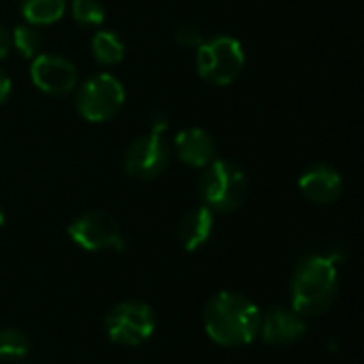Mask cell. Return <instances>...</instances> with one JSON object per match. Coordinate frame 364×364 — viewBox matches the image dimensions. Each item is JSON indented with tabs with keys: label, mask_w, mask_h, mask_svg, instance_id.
<instances>
[{
	"label": "cell",
	"mask_w": 364,
	"mask_h": 364,
	"mask_svg": "<svg viewBox=\"0 0 364 364\" xmlns=\"http://www.w3.org/2000/svg\"><path fill=\"white\" fill-rule=\"evenodd\" d=\"M339 294V258L333 254H311L303 258L290 282L292 309L303 318L322 316Z\"/></svg>",
	"instance_id": "1"
},
{
	"label": "cell",
	"mask_w": 364,
	"mask_h": 364,
	"mask_svg": "<svg viewBox=\"0 0 364 364\" xmlns=\"http://www.w3.org/2000/svg\"><path fill=\"white\" fill-rule=\"evenodd\" d=\"M262 314L247 296L237 292L215 294L203 314L205 331L211 341L224 348L250 346L260 331Z\"/></svg>",
	"instance_id": "2"
},
{
	"label": "cell",
	"mask_w": 364,
	"mask_h": 364,
	"mask_svg": "<svg viewBox=\"0 0 364 364\" xmlns=\"http://www.w3.org/2000/svg\"><path fill=\"white\" fill-rule=\"evenodd\" d=\"M247 190L250 183L245 173L228 160H213L209 166H205L198 181L203 205L213 213L237 211L245 203Z\"/></svg>",
	"instance_id": "3"
},
{
	"label": "cell",
	"mask_w": 364,
	"mask_h": 364,
	"mask_svg": "<svg viewBox=\"0 0 364 364\" xmlns=\"http://www.w3.org/2000/svg\"><path fill=\"white\" fill-rule=\"evenodd\" d=\"M196 53V70L211 85H230L245 66L243 45L228 34L203 41Z\"/></svg>",
	"instance_id": "4"
},
{
	"label": "cell",
	"mask_w": 364,
	"mask_h": 364,
	"mask_svg": "<svg viewBox=\"0 0 364 364\" xmlns=\"http://www.w3.org/2000/svg\"><path fill=\"white\" fill-rule=\"evenodd\" d=\"M126 102V90L122 81L109 73L94 75L87 79L75 96V107L79 115L92 124L107 122L115 117Z\"/></svg>",
	"instance_id": "5"
},
{
	"label": "cell",
	"mask_w": 364,
	"mask_h": 364,
	"mask_svg": "<svg viewBox=\"0 0 364 364\" xmlns=\"http://www.w3.org/2000/svg\"><path fill=\"white\" fill-rule=\"evenodd\" d=\"M156 331V316L149 305L126 301L115 305L105 316V333L109 341L124 348H136L151 339Z\"/></svg>",
	"instance_id": "6"
},
{
	"label": "cell",
	"mask_w": 364,
	"mask_h": 364,
	"mask_svg": "<svg viewBox=\"0 0 364 364\" xmlns=\"http://www.w3.org/2000/svg\"><path fill=\"white\" fill-rule=\"evenodd\" d=\"M68 237L75 245L85 252H124L126 241L122 228L107 211H85L68 224Z\"/></svg>",
	"instance_id": "7"
},
{
	"label": "cell",
	"mask_w": 364,
	"mask_h": 364,
	"mask_svg": "<svg viewBox=\"0 0 364 364\" xmlns=\"http://www.w3.org/2000/svg\"><path fill=\"white\" fill-rule=\"evenodd\" d=\"M171 160V147L164 134L149 132L130 143L124 154V168L136 181H151L160 177Z\"/></svg>",
	"instance_id": "8"
},
{
	"label": "cell",
	"mask_w": 364,
	"mask_h": 364,
	"mask_svg": "<svg viewBox=\"0 0 364 364\" xmlns=\"http://www.w3.org/2000/svg\"><path fill=\"white\" fill-rule=\"evenodd\" d=\"M30 79L36 90L49 96H66L77 85V68L70 60L51 53H38L32 60Z\"/></svg>",
	"instance_id": "9"
},
{
	"label": "cell",
	"mask_w": 364,
	"mask_h": 364,
	"mask_svg": "<svg viewBox=\"0 0 364 364\" xmlns=\"http://www.w3.org/2000/svg\"><path fill=\"white\" fill-rule=\"evenodd\" d=\"M307 322L301 314L286 307H273L269 309L260 320L258 337L267 346H290L305 337Z\"/></svg>",
	"instance_id": "10"
},
{
	"label": "cell",
	"mask_w": 364,
	"mask_h": 364,
	"mask_svg": "<svg viewBox=\"0 0 364 364\" xmlns=\"http://www.w3.org/2000/svg\"><path fill=\"white\" fill-rule=\"evenodd\" d=\"M299 188H301L303 196L309 203H314V205H331L341 196L343 179H341V175H339V171L335 166L318 162V164L309 166L301 175Z\"/></svg>",
	"instance_id": "11"
},
{
	"label": "cell",
	"mask_w": 364,
	"mask_h": 364,
	"mask_svg": "<svg viewBox=\"0 0 364 364\" xmlns=\"http://www.w3.org/2000/svg\"><path fill=\"white\" fill-rule=\"evenodd\" d=\"M175 149L179 160L194 168H205L215 160V143L203 128L181 130L175 139Z\"/></svg>",
	"instance_id": "12"
},
{
	"label": "cell",
	"mask_w": 364,
	"mask_h": 364,
	"mask_svg": "<svg viewBox=\"0 0 364 364\" xmlns=\"http://www.w3.org/2000/svg\"><path fill=\"white\" fill-rule=\"evenodd\" d=\"M213 226H215V213L209 211L205 205L196 207L181 218L177 226V239L188 252H196L209 243L213 235Z\"/></svg>",
	"instance_id": "13"
},
{
	"label": "cell",
	"mask_w": 364,
	"mask_h": 364,
	"mask_svg": "<svg viewBox=\"0 0 364 364\" xmlns=\"http://www.w3.org/2000/svg\"><path fill=\"white\" fill-rule=\"evenodd\" d=\"M66 0H21V15L30 26H49L62 19Z\"/></svg>",
	"instance_id": "14"
},
{
	"label": "cell",
	"mask_w": 364,
	"mask_h": 364,
	"mask_svg": "<svg viewBox=\"0 0 364 364\" xmlns=\"http://www.w3.org/2000/svg\"><path fill=\"white\" fill-rule=\"evenodd\" d=\"M126 47L122 43V38L111 32V30H100L94 34L92 38V55L96 58L98 64L102 66H113L119 64L124 60Z\"/></svg>",
	"instance_id": "15"
},
{
	"label": "cell",
	"mask_w": 364,
	"mask_h": 364,
	"mask_svg": "<svg viewBox=\"0 0 364 364\" xmlns=\"http://www.w3.org/2000/svg\"><path fill=\"white\" fill-rule=\"evenodd\" d=\"M30 350V339L19 328H2L0 331V363L21 360Z\"/></svg>",
	"instance_id": "16"
},
{
	"label": "cell",
	"mask_w": 364,
	"mask_h": 364,
	"mask_svg": "<svg viewBox=\"0 0 364 364\" xmlns=\"http://www.w3.org/2000/svg\"><path fill=\"white\" fill-rule=\"evenodd\" d=\"M11 43L23 58H32V60L41 53V45H43L36 26H30V23H19L11 32Z\"/></svg>",
	"instance_id": "17"
},
{
	"label": "cell",
	"mask_w": 364,
	"mask_h": 364,
	"mask_svg": "<svg viewBox=\"0 0 364 364\" xmlns=\"http://www.w3.org/2000/svg\"><path fill=\"white\" fill-rule=\"evenodd\" d=\"M70 15L83 28H96L105 21V6L100 0H73Z\"/></svg>",
	"instance_id": "18"
},
{
	"label": "cell",
	"mask_w": 364,
	"mask_h": 364,
	"mask_svg": "<svg viewBox=\"0 0 364 364\" xmlns=\"http://www.w3.org/2000/svg\"><path fill=\"white\" fill-rule=\"evenodd\" d=\"M173 38L181 47H198L203 43V30L194 21H181V23H177Z\"/></svg>",
	"instance_id": "19"
},
{
	"label": "cell",
	"mask_w": 364,
	"mask_h": 364,
	"mask_svg": "<svg viewBox=\"0 0 364 364\" xmlns=\"http://www.w3.org/2000/svg\"><path fill=\"white\" fill-rule=\"evenodd\" d=\"M149 124H151V132L164 134V132H166V128H168V124H171L168 113H166V111H162V109H156V111L151 113Z\"/></svg>",
	"instance_id": "20"
},
{
	"label": "cell",
	"mask_w": 364,
	"mask_h": 364,
	"mask_svg": "<svg viewBox=\"0 0 364 364\" xmlns=\"http://www.w3.org/2000/svg\"><path fill=\"white\" fill-rule=\"evenodd\" d=\"M13 43H11V30L0 21V60H4L11 51Z\"/></svg>",
	"instance_id": "21"
},
{
	"label": "cell",
	"mask_w": 364,
	"mask_h": 364,
	"mask_svg": "<svg viewBox=\"0 0 364 364\" xmlns=\"http://www.w3.org/2000/svg\"><path fill=\"white\" fill-rule=\"evenodd\" d=\"M9 94H11V79L6 77V73L0 70V107L9 100Z\"/></svg>",
	"instance_id": "22"
},
{
	"label": "cell",
	"mask_w": 364,
	"mask_h": 364,
	"mask_svg": "<svg viewBox=\"0 0 364 364\" xmlns=\"http://www.w3.org/2000/svg\"><path fill=\"white\" fill-rule=\"evenodd\" d=\"M4 224V211H2V207H0V226Z\"/></svg>",
	"instance_id": "23"
}]
</instances>
